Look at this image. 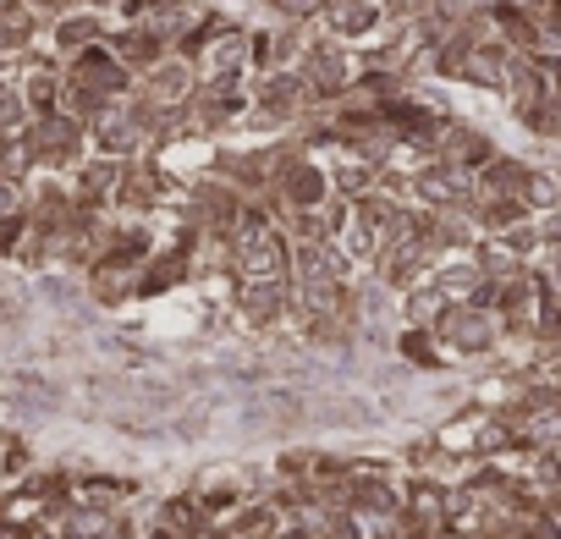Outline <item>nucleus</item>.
I'll return each instance as SVG.
<instances>
[{
  "label": "nucleus",
  "instance_id": "obj_4",
  "mask_svg": "<svg viewBox=\"0 0 561 539\" xmlns=\"http://www.w3.org/2000/svg\"><path fill=\"white\" fill-rule=\"evenodd\" d=\"M171 198V176L154 154L144 160H122V176H116V193H111V215L122 220H149L160 204Z\"/></svg>",
  "mask_w": 561,
  "mask_h": 539
},
{
  "label": "nucleus",
  "instance_id": "obj_6",
  "mask_svg": "<svg viewBox=\"0 0 561 539\" xmlns=\"http://www.w3.org/2000/svg\"><path fill=\"white\" fill-rule=\"evenodd\" d=\"M231 303L248 331H280L293 309V282H231Z\"/></svg>",
  "mask_w": 561,
  "mask_h": 539
},
{
  "label": "nucleus",
  "instance_id": "obj_7",
  "mask_svg": "<svg viewBox=\"0 0 561 539\" xmlns=\"http://www.w3.org/2000/svg\"><path fill=\"white\" fill-rule=\"evenodd\" d=\"M193 67L182 61V56H165V61H154L149 72H138L133 78V94L144 100V105H154V111H182L187 105V94H193Z\"/></svg>",
  "mask_w": 561,
  "mask_h": 539
},
{
  "label": "nucleus",
  "instance_id": "obj_10",
  "mask_svg": "<svg viewBox=\"0 0 561 539\" xmlns=\"http://www.w3.org/2000/svg\"><path fill=\"white\" fill-rule=\"evenodd\" d=\"M287 282H353V264L342 259L336 242H293Z\"/></svg>",
  "mask_w": 561,
  "mask_h": 539
},
{
  "label": "nucleus",
  "instance_id": "obj_11",
  "mask_svg": "<svg viewBox=\"0 0 561 539\" xmlns=\"http://www.w3.org/2000/svg\"><path fill=\"white\" fill-rule=\"evenodd\" d=\"M105 34V12H89V7H72V12H61V18H50L45 23V39H50V50L45 56H56V61H72L83 45H94Z\"/></svg>",
  "mask_w": 561,
  "mask_h": 539
},
{
  "label": "nucleus",
  "instance_id": "obj_20",
  "mask_svg": "<svg viewBox=\"0 0 561 539\" xmlns=\"http://www.w3.org/2000/svg\"><path fill=\"white\" fill-rule=\"evenodd\" d=\"M83 7H89V12H111V7H116V0H83Z\"/></svg>",
  "mask_w": 561,
  "mask_h": 539
},
{
  "label": "nucleus",
  "instance_id": "obj_8",
  "mask_svg": "<svg viewBox=\"0 0 561 539\" xmlns=\"http://www.w3.org/2000/svg\"><path fill=\"white\" fill-rule=\"evenodd\" d=\"M61 72H72V78H83V83H94L100 94H111V100H122V94H133V72L105 50V34L94 39V45H83L72 61H61Z\"/></svg>",
  "mask_w": 561,
  "mask_h": 539
},
{
  "label": "nucleus",
  "instance_id": "obj_13",
  "mask_svg": "<svg viewBox=\"0 0 561 539\" xmlns=\"http://www.w3.org/2000/svg\"><path fill=\"white\" fill-rule=\"evenodd\" d=\"M39 18L23 7V0H12V7H0V61H23L34 45H39Z\"/></svg>",
  "mask_w": 561,
  "mask_h": 539
},
{
  "label": "nucleus",
  "instance_id": "obj_17",
  "mask_svg": "<svg viewBox=\"0 0 561 539\" xmlns=\"http://www.w3.org/2000/svg\"><path fill=\"white\" fill-rule=\"evenodd\" d=\"M397 353L408 358V364H419V369H440V347H435V336L430 331H419V325H402V336H397Z\"/></svg>",
  "mask_w": 561,
  "mask_h": 539
},
{
  "label": "nucleus",
  "instance_id": "obj_1",
  "mask_svg": "<svg viewBox=\"0 0 561 539\" xmlns=\"http://www.w3.org/2000/svg\"><path fill=\"white\" fill-rule=\"evenodd\" d=\"M18 138H23V149H28V160H34V176H39V171L72 176V171L89 160V127L72 122V116H61V111L34 116Z\"/></svg>",
  "mask_w": 561,
  "mask_h": 539
},
{
  "label": "nucleus",
  "instance_id": "obj_5",
  "mask_svg": "<svg viewBox=\"0 0 561 539\" xmlns=\"http://www.w3.org/2000/svg\"><path fill=\"white\" fill-rule=\"evenodd\" d=\"M430 336L451 358H479L501 342V320L490 309H473V303H446V314L430 325Z\"/></svg>",
  "mask_w": 561,
  "mask_h": 539
},
{
  "label": "nucleus",
  "instance_id": "obj_15",
  "mask_svg": "<svg viewBox=\"0 0 561 539\" xmlns=\"http://www.w3.org/2000/svg\"><path fill=\"white\" fill-rule=\"evenodd\" d=\"M402 298V325H419V331H430L440 314H446V298L430 287V276L419 282V287H408V293H397Z\"/></svg>",
  "mask_w": 561,
  "mask_h": 539
},
{
  "label": "nucleus",
  "instance_id": "obj_12",
  "mask_svg": "<svg viewBox=\"0 0 561 539\" xmlns=\"http://www.w3.org/2000/svg\"><path fill=\"white\" fill-rule=\"evenodd\" d=\"M105 50L138 78V72H149L154 61H165L171 50L149 34V28H122V23H105Z\"/></svg>",
  "mask_w": 561,
  "mask_h": 539
},
{
  "label": "nucleus",
  "instance_id": "obj_18",
  "mask_svg": "<svg viewBox=\"0 0 561 539\" xmlns=\"http://www.w3.org/2000/svg\"><path fill=\"white\" fill-rule=\"evenodd\" d=\"M0 215H28V182L0 176Z\"/></svg>",
  "mask_w": 561,
  "mask_h": 539
},
{
  "label": "nucleus",
  "instance_id": "obj_9",
  "mask_svg": "<svg viewBox=\"0 0 561 539\" xmlns=\"http://www.w3.org/2000/svg\"><path fill=\"white\" fill-rule=\"evenodd\" d=\"M78 287H83L89 303H100V309H122V303L138 298V270H127V264H116V259H94L83 276H78Z\"/></svg>",
  "mask_w": 561,
  "mask_h": 539
},
{
  "label": "nucleus",
  "instance_id": "obj_16",
  "mask_svg": "<svg viewBox=\"0 0 561 539\" xmlns=\"http://www.w3.org/2000/svg\"><path fill=\"white\" fill-rule=\"evenodd\" d=\"M517 198H523V209H528V215H545V209H556V204H561V176H556V171L528 165V176H523Z\"/></svg>",
  "mask_w": 561,
  "mask_h": 539
},
{
  "label": "nucleus",
  "instance_id": "obj_19",
  "mask_svg": "<svg viewBox=\"0 0 561 539\" xmlns=\"http://www.w3.org/2000/svg\"><path fill=\"white\" fill-rule=\"evenodd\" d=\"M23 231H28V215H0V259H12V253H18Z\"/></svg>",
  "mask_w": 561,
  "mask_h": 539
},
{
  "label": "nucleus",
  "instance_id": "obj_3",
  "mask_svg": "<svg viewBox=\"0 0 561 539\" xmlns=\"http://www.w3.org/2000/svg\"><path fill=\"white\" fill-rule=\"evenodd\" d=\"M287 253H293V242L275 220L237 231L231 237V282H287Z\"/></svg>",
  "mask_w": 561,
  "mask_h": 539
},
{
  "label": "nucleus",
  "instance_id": "obj_2",
  "mask_svg": "<svg viewBox=\"0 0 561 539\" xmlns=\"http://www.w3.org/2000/svg\"><path fill=\"white\" fill-rule=\"evenodd\" d=\"M293 72L304 78V89L314 94V105L331 111V105L353 89L358 56H353V45H342V39H331V34H309V45H304V56H298Z\"/></svg>",
  "mask_w": 561,
  "mask_h": 539
},
{
  "label": "nucleus",
  "instance_id": "obj_14",
  "mask_svg": "<svg viewBox=\"0 0 561 539\" xmlns=\"http://www.w3.org/2000/svg\"><path fill=\"white\" fill-rule=\"evenodd\" d=\"M506 61H512V50L490 34V39H479V45L468 50V61H462V83L501 94V83H506Z\"/></svg>",
  "mask_w": 561,
  "mask_h": 539
}]
</instances>
